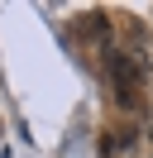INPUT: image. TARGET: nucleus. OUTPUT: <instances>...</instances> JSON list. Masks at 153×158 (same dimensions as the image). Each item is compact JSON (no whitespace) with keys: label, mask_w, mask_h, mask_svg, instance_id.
<instances>
[{"label":"nucleus","mask_w":153,"mask_h":158,"mask_svg":"<svg viewBox=\"0 0 153 158\" xmlns=\"http://www.w3.org/2000/svg\"><path fill=\"white\" fill-rule=\"evenodd\" d=\"M134 148V129H115V139H105V158H124Z\"/></svg>","instance_id":"2"},{"label":"nucleus","mask_w":153,"mask_h":158,"mask_svg":"<svg viewBox=\"0 0 153 158\" xmlns=\"http://www.w3.org/2000/svg\"><path fill=\"white\" fill-rule=\"evenodd\" d=\"M148 139H153V129H148Z\"/></svg>","instance_id":"3"},{"label":"nucleus","mask_w":153,"mask_h":158,"mask_svg":"<svg viewBox=\"0 0 153 158\" xmlns=\"http://www.w3.org/2000/svg\"><path fill=\"white\" fill-rule=\"evenodd\" d=\"M110 77H115V86H120V106L134 110L139 106V86H143V77H148V58H143V53H110Z\"/></svg>","instance_id":"1"}]
</instances>
